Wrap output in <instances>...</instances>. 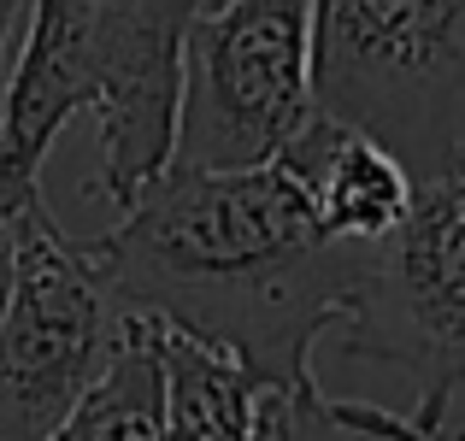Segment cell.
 I'll return each instance as SVG.
<instances>
[{"label": "cell", "instance_id": "obj_1", "mask_svg": "<svg viewBox=\"0 0 465 441\" xmlns=\"http://www.w3.org/2000/svg\"><path fill=\"white\" fill-rule=\"evenodd\" d=\"M83 248L118 312L236 353L265 388H307L312 348L341 329L371 241H330L277 165H165Z\"/></svg>", "mask_w": 465, "mask_h": 441}, {"label": "cell", "instance_id": "obj_2", "mask_svg": "<svg viewBox=\"0 0 465 441\" xmlns=\"http://www.w3.org/2000/svg\"><path fill=\"white\" fill-rule=\"evenodd\" d=\"M312 101L412 182L465 159V0H312Z\"/></svg>", "mask_w": 465, "mask_h": 441}, {"label": "cell", "instance_id": "obj_3", "mask_svg": "<svg viewBox=\"0 0 465 441\" xmlns=\"http://www.w3.org/2000/svg\"><path fill=\"white\" fill-rule=\"evenodd\" d=\"M336 341L348 359L401 371L419 388L407 424L442 430L465 388V159L412 182L401 224L365 248Z\"/></svg>", "mask_w": 465, "mask_h": 441}, {"label": "cell", "instance_id": "obj_4", "mask_svg": "<svg viewBox=\"0 0 465 441\" xmlns=\"http://www.w3.org/2000/svg\"><path fill=\"white\" fill-rule=\"evenodd\" d=\"M312 106V0H206L183 35L171 165H272Z\"/></svg>", "mask_w": 465, "mask_h": 441}, {"label": "cell", "instance_id": "obj_5", "mask_svg": "<svg viewBox=\"0 0 465 441\" xmlns=\"http://www.w3.org/2000/svg\"><path fill=\"white\" fill-rule=\"evenodd\" d=\"M124 336L89 248L47 212L12 218V289L0 306V441H47Z\"/></svg>", "mask_w": 465, "mask_h": 441}, {"label": "cell", "instance_id": "obj_6", "mask_svg": "<svg viewBox=\"0 0 465 441\" xmlns=\"http://www.w3.org/2000/svg\"><path fill=\"white\" fill-rule=\"evenodd\" d=\"M206 0H83V113L101 130L94 194L124 212L177 147L183 35Z\"/></svg>", "mask_w": 465, "mask_h": 441}, {"label": "cell", "instance_id": "obj_7", "mask_svg": "<svg viewBox=\"0 0 465 441\" xmlns=\"http://www.w3.org/2000/svg\"><path fill=\"white\" fill-rule=\"evenodd\" d=\"M272 165L295 182L312 224L330 241H383L412 201V177L401 171V159L377 147L365 130L330 118L324 106H312L307 124L277 147Z\"/></svg>", "mask_w": 465, "mask_h": 441}, {"label": "cell", "instance_id": "obj_8", "mask_svg": "<svg viewBox=\"0 0 465 441\" xmlns=\"http://www.w3.org/2000/svg\"><path fill=\"white\" fill-rule=\"evenodd\" d=\"M159 383H165V441H253L265 383L213 341L153 318Z\"/></svg>", "mask_w": 465, "mask_h": 441}, {"label": "cell", "instance_id": "obj_9", "mask_svg": "<svg viewBox=\"0 0 465 441\" xmlns=\"http://www.w3.org/2000/svg\"><path fill=\"white\" fill-rule=\"evenodd\" d=\"M47 441H165V383H159V341L148 312H124L113 359Z\"/></svg>", "mask_w": 465, "mask_h": 441}, {"label": "cell", "instance_id": "obj_10", "mask_svg": "<svg viewBox=\"0 0 465 441\" xmlns=\"http://www.w3.org/2000/svg\"><path fill=\"white\" fill-rule=\"evenodd\" d=\"M253 441H360V436L336 424L330 395H318V383H307V388H265Z\"/></svg>", "mask_w": 465, "mask_h": 441}, {"label": "cell", "instance_id": "obj_11", "mask_svg": "<svg viewBox=\"0 0 465 441\" xmlns=\"http://www.w3.org/2000/svg\"><path fill=\"white\" fill-rule=\"evenodd\" d=\"M330 412L360 441H442V430H419V424H407V412L371 407V400H330Z\"/></svg>", "mask_w": 465, "mask_h": 441}, {"label": "cell", "instance_id": "obj_12", "mask_svg": "<svg viewBox=\"0 0 465 441\" xmlns=\"http://www.w3.org/2000/svg\"><path fill=\"white\" fill-rule=\"evenodd\" d=\"M24 18H30V0H0V83H6V71H12V54H18Z\"/></svg>", "mask_w": 465, "mask_h": 441}, {"label": "cell", "instance_id": "obj_13", "mask_svg": "<svg viewBox=\"0 0 465 441\" xmlns=\"http://www.w3.org/2000/svg\"><path fill=\"white\" fill-rule=\"evenodd\" d=\"M6 289H12V224L0 218V306H6Z\"/></svg>", "mask_w": 465, "mask_h": 441}]
</instances>
